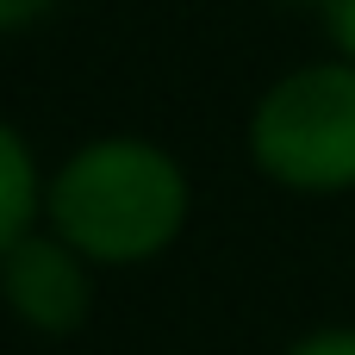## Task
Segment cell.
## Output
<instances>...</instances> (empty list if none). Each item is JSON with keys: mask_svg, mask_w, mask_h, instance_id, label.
<instances>
[{"mask_svg": "<svg viewBox=\"0 0 355 355\" xmlns=\"http://www.w3.org/2000/svg\"><path fill=\"white\" fill-rule=\"evenodd\" d=\"M44 212L87 262H150L187 225V175L144 137H100L56 168Z\"/></svg>", "mask_w": 355, "mask_h": 355, "instance_id": "obj_1", "label": "cell"}, {"mask_svg": "<svg viewBox=\"0 0 355 355\" xmlns=\"http://www.w3.org/2000/svg\"><path fill=\"white\" fill-rule=\"evenodd\" d=\"M250 156L268 181L300 193L355 187V62H312L281 75L250 112Z\"/></svg>", "mask_w": 355, "mask_h": 355, "instance_id": "obj_2", "label": "cell"}, {"mask_svg": "<svg viewBox=\"0 0 355 355\" xmlns=\"http://www.w3.org/2000/svg\"><path fill=\"white\" fill-rule=\"evenodd\" d=\"M0 293H6L19 324H31L44 337H62L87 318V256L56 231L50 237L25 231L19 243L0 250Z\"/></svg>", "mask_w": 355, "mask_h": 355, "instance_id": "obj_3", "label": "cell"}, {"mask_svg": "<svg viewBox=\"0 0 355 355\" xmlns=\"http://www.w3.org/2000/svg\"><path fill=\"white\" fill-rule=\"evenodd\" d=\"M37 218V162L25 150V137L0 119V250L19 243Z\"/></svg>", "mask_w": 355, "mask_h": 355, "instance_id": "obj_4", "label": "cell"}, {"mask_svg": "<svg viewBox=\"0 0 355 355\" xmlns=\"http://www.w3.org/2000/svg\"><path fill=\"white\" fill-rule=\"evenodd\" d=\"M318 6H324V31H331V44L355 62V0H318Z\"/></svg>", "mask_w": 355, "mask_h": 355, "instance_id": "obj_5", "label": "cell"}, {"mask_svg": "<svg viewBox=\"0 0 355 355\" xmlns=\"http://www.w3.org/2000/svg\"><path fill=\"white\" fill-rule=\"evenodd\" d=\"M287 355H355V331H318V337L293 343Z\"/></svg>", "mask_w": 355, "mask_h": 355, "instance_id": "obj_6", "label": "cell"}, {"mask_svg": "<svg viewBox=\"0 0 355 355\" xmlns=\"http://www.w3.org/2000/svg\"><path fill=\"white\" fill-rule=\"evenodd\" d=\"M56 0H0V31H19V25H31V19H44Z\"/></svg>", "mask_w": 355, "mask_h": 355, "instance_id": "obj_7", "label": "cell"}]
</instances>
